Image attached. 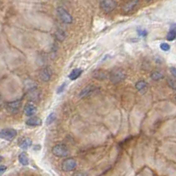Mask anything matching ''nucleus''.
Here are the masks:
<instances>
[{"label": "nucleus", "instance_id": "nucleus-15", "mask_svg": "<svg viewBox=\"0 0 176 176\" xmlns=\"http://www.w3.org/2000/svg\"><path fill=\"white\" fill-rule=\"evenodd\" d=\"M176 39V24H173L170 27V30L167 33L166 40L167 41H174Z\"/></svg>", "mask_w": 176, "mask_h": 176}, {"label": "nucleus", "instance_id": "nucleus-13", "mask_svg": "<svg viewBox=\"0 0 176 176\" xmlns=\"http://www.w3.org/2000/svg\"><path fill=\"white\" fill-rule=\"evenodd\" d=\"M26 125L31 126V127H35V126H40L42 124V120L40 119L39 117H30L26 120Z\"/></svg>", "mask_w": 176, "mask_h": 176}, {"label": "nucleus", "instance_id": "nucleus-17", "mask_svg": "<svg viewBox=\"0 0 176 176\" xmlns=\"http://www.w3.org/2000/svg\"><path fill=\"white\" fill-rule=\"evenodd\" d=\"M82 72H83L82 69H74L72 71V72L69 74V78L71 80H76L81 75Z\"/></svg>", "mask_w": 176, "mask_h": 176}, {"label": "nucleus", "instance_id": "nucleus-11", "mask_svg": "<svg viewBox=\"0 0 176 176\" xmlns=\"http://www.w3.org/2000/svg\"><path fill=\"white\" fill-rule=\"evenodd\" d=\"M37 108L34 105V104H26L24 108V113L27 116H31L33 117V115L36 114Z\"/></svg>", "mask_w": 176, "mask_h": 176}, {"label": "nucleus", "instance_id": "nucleus-12", "mask_svg": "<svg viewBox=\"0 0 176 176\" xmlns=\"http://www.w3.org/2000/svg\"><path fill=\"white\" fill-rule=\"evenodd\" d=\"M95 89H96V87L93 85H89V86H86L84 89L81 90V92L79 93V96L80 97H86V96H87L89 94H91L93 92H94Z\"/></svg>", "mask_w": 176, "mask_h": 176}, {"label": "nucleus", "instance_id": "nucleus-8", "mask_svg": "<svg viewBox=\"0 0 176 176\" xmlns=\"http://www.w3.org/2000/svg\"><path fill=\"white\" fill-rule=\"evenodd\" d=\"M52 77V71L50 68L46 67L43 68L42 71L39 73V78H41V80L44 82H48L51 79Z\"/></svg>", "mask_w": 176, "mask_h": 176}, {"label": "nucleus", "instance_id": "nucleus-9", "mask_svg": "<svg viewBox=\"0 0 176 176\" xmlns=\"http://www.w3.org/2000/svg\"><path fill=\"white\" fill-rule=\"evenodd\" d=\"M139 3V1L137 0H135V1H129L127 3H125L124 5H123L122 9H123V12L124 13H129L130 12L134 10V8L136 7V5H137Z\"/></svg>", "mask_w": 176, "mask_h": 176}, {"label": "nucleus", "instance_id": "nucleus-24", "mask_svg": "<svg viewBox=\"0 0 176 176\" xmlns=\"http://www.w3.org/2000/svg\"><path fill=\"white\" fill-rule=\"evenodd\" d=\"M167 83H168V85H169V86H170V87H172L173 89L176 90V82H175V81L172 80V79H168V80H167Z\"/></svg>", "mask_w": 176, "mask_h": 176}, {"label": "nucleus", "instance_id": "nucleus-29", "mask_svg": "<svg viewBox=\"0 0 176 176\" xmlns=\"http://www.w3.org/2000/svg\"><path fill=\"white\" fill-rule=\"evenodd\" d=\"M175 99H176V97H175Z\"/></svg>", "mask_w": 176, "mask_h": 176}, {"label": "nucleus", "instance_id": "nucleus-14", "mask_svg": "<svg viewBox=\"0 0 176 176\" xmlns=\"http://www.w3.org/2000/svg\"><path fill=\"white\" fill-rule=\"evenodd\" d=\"M136 88L139 91L140 93H145L147 91L148 88V84L145 82V80H140L136 83Z\"/></svg>", "mask_w": 176, "mask_h": 176}, {"label": "nucleus", "instance_id": "nucleus-7", "mask_svg": "<svg viewBox=\"0 0 176 176\" xmlns=\"http://www.w3.org/2000/svg\"><path fill=\"white\" fill-rule=\"evenodd\" d=\"M21 100H15V101H11V102H7L6 103V106L5 108L6 109L12 113V114H16L20 111L21 107Z\"/></svg>", "mask_w": 176, "mask_h": 176}, {"label": "nucleus", "instance_id": "nucleus-1", "mask_svg": "<svg viewBox=\"0 0 176 176\" xmlns=\"http://www.w3.org/2000/svg\"><path fill=\"white\" fill-rule=\"evenodd\" d=\"M126 78V73L122 69H114L109 73V79L113 84H118L124 80Z\"/></svg>", "mask_w": 176, "mask_h": 176}, {"label": "nucleus", "instance_id": "nucleus-4", "mask_svg": "<svg viewBox=\"0 0 176 176\" xmlns=\"http://www.w3.org/2000/svg\"><path fill=\"white\" fill-rule=\"evenodd\" d=\"M100 5L104 12L109 13L116 8L117 3L113 0H103V1L100 2Z\"/></svg>", "mask_w": 176, "mask_h": 176}, {"label": "nucleus", "instance_id": "nucleus-22", "mask_svg": "<svg viewBox=\"0 0 176 176\" xmlns=\"http://www.w3.org/2000/svg\"><path fill=\"white\" fill-rule=\"evenodd\" d=\"M160 49L163 50V51H168L169 49H170V45L169 44H167L166 42H164V43H161L160 44Z\"/></svg>", "mask_w": 176, "mask_h": 176}, {"label": "nucleus", "instance_id": "nucleus-27", "mask_svg": "<svg viewBox=\"0 0 176 176\" xmlns=\"http://www.w3.org/2000/svg\"><path fill=\"white\" fill-rule=\"evenodd\" d=\"M72 176H87V174H85V173H83V172H78V173L74 174Z\"/></svg>", "mask_w": 176, "mask_h": 176}, {"label": "nucleus", "instance_id": "nucleus-10", "mask_svg": "<svg viewBox=\"0 0 176 176\" xmlns=\"http://www.w3.org/2000/svg\"><path fill=\"white\" fill-rule=\"evenodd\" d=\"M93 77L99 80H105L107 78H109V73H108L104 70H96L93 73Z\"/></svg>", "mask_w": 176, "mask_h": 176}, {"label": "nucleus", "instance_id": "nucleus-25", "mask_svg": "<svg viewBox=\"0 0 176 176\" xmlns=\"http://www.w3.org/2000/svg\"><path fill=\"white\" fill-rule=\"evenodd\" d=\"M65 86H66V83H63L62 84V86H60V87L57 89V93H61L64 90V88H65Z\"/></svg>", "mask_w": 176, "mask_h": 176}, {"label": "nucleus", "instance_id": "nucleus-26", "mask_svg": "<svg viewBox=\"0 0 176 176\" xmlns=\"http://www.w3.org/2000/svg\"><path fill=\"white\" fill-rule=\"evenodd\" d=\"M6 169H7V167H6V166L1 165V166H0V174L2 175V174H4V172H5Z\"/></svg>", "mask_w": 176, "mask_h": 176}, {"label": "nucleus", "instance_id": "nucleus-6", "mask_svg": "<svg viewBox=\"0 0 176 176\" xmlns=\"http://www.w3.org/2000/svg\"><path fill=\"white\" fill-rule=\"evenodd\" d=\"M77 166V161L73 158H68L66 160H64L62 164V169L64 172L72 171L73 169H75V167Z\"/></svg>", "mask_w": 176, "mask_h": 176}, {"label": "nucleus", "instance_id": "nucleus-2", "mask_svg": "<svg viewBox=\"0 0 176 176\" xmlns=\"http://www.w3.org/2000/svg\"><path fill=\"white\" fill-rule=\"evenodd\" d=\"M57 12L58 18L60 19V21L65 23V24H71L72 23L73 18L72 16L70 14V12H68L65 8H63L62 6H59L57 8Z\"/></svg>", "mask_w": 176, "mask_h": 176}, {"label": "nucleus", "instance_id": "nucleus-5", "mask_svg": "<svg viewBox=\"0 0 176 176\" xmlns=\"http://www.w3.org/2000/svg\"><path fill=\"white\" fill-rule=\"evenodd\" d=\"M17 136V130L14 129H3L0 132V137L3 139L7 141H12Z\"/></svg>", "mask_w": 176, "mask_h": 176}, {"label": "nucleus", "instance_id": "nucleus-16", "mask_svg": "<svg viewBox=\"0 0 176 176\" xmlns=\"http://www.w3.org/2000/svg\"><path fill=\"white\" fill-rule=\"evenodd\" d=\"M19 145L22 149H25V150L28 149L32 145V140L28 137H24L21 140V142L19 143Z\"/></svg>", "mask_w": 176, "mask_h": 176}, {"label": "nucleus", "instance_id": "nucleus-28", "mask_svg": "<svg viewBox=\"0 0 176 176\" xmlns=\"http://www.w3.org/2000/svg\"><path fill=\"white\" fill-rule=\"evenodd\" d=\"M171 72L172 74L176 78V69L175 68H171Z\"/></svg>", "mask_w": 176, "mask_h": 176}, {"label": "nucleus", "instance_id": "nucleus-18", "mask_svg": "<svg viewBox=\"0 0 176 176\" xmlns=\"http://www.w3.org/2000/svg\"><path fill=\"white\" fill-rule=\"evenodd\" d=\"M19 161L23 166H27L29 164V160H28V157L26 155V152H21L19 155Z\"/></svg>", "mask_w": 176, "mask_h": 176}, {"label": "nucleus", "instance_id": "nucleus-20", "mask_svg": "<svg viewBox=\"0 0 176 176\" xmlns=\"http://www.w3.org/2000/svg\"><path fill=\"white\" fill-rule=\"evenodd\" d=\"M56 37H57V39L58 41L62 42V41H63L65 39V33L62 29H58L56 32Z\"/></svg>", "mask_w": 176, "mask_h": 176}, {"label": "nucleus", "instance_id": "nucleus-21", "mask_svg": "<svg viewBox=\"0 0 176 176\" xmlns=\"http://www.w3.org/2000/svg\"><path fill=\"white\" fill-rule=\"evenodd\" d=\"M55 120H56V114H55V113H51V114L48 116V118H47V121H46V123L48 125L51 124L52 123H53Z\"/></svg>", "mask_w": 176, "mask_h": 176}, {"label": "nucleus", "instance_id": "nucleus-3", "mask_svg": "<svg viewBox=\"0 0 176 176\" xmlns=\"http://www.w3.org/2000/svg\"><path fill=\"white\" fill-rule=\"evenodd\" d=\"M52 153L53 155L58 158H63L69 155V150L67 146L63 144H57L52 148Z\"/></svg>", "mask_w": 176, "mask_h": 176}, {"label": "nucleus", "instance_id": "nucleus-19", "mask_svg": "<svg viewBox=\"0 0 176 176\" xmlns=\"http://www.w3.org/2000/svg\"><path fill=\"white\" fill-rule=\"evenodd\" d=\"M151 78H152L153 80L155 81H159V80H161L164 78V74L161 72H159V71H156V72H153L151 75Z\"/></svg>", "mask_w": 176, "mask_h": 176}, {"label": "nucleus", "instance_id": "nucleus-23", "mask_svg": "<svg viewBox=\"0 0 176 176\" xmlns=\"http://www.w3.org/2000/svg\"><path fill=\"white\" fill-rule=\"evenodd\" d=\"M137 34H138V35H140V36L145 37L147 35V31H146V30H144V29H140V28H138V29H137Z\"/></svg>", "mask_w": 176, "mask_h": 176}]
</instances>
